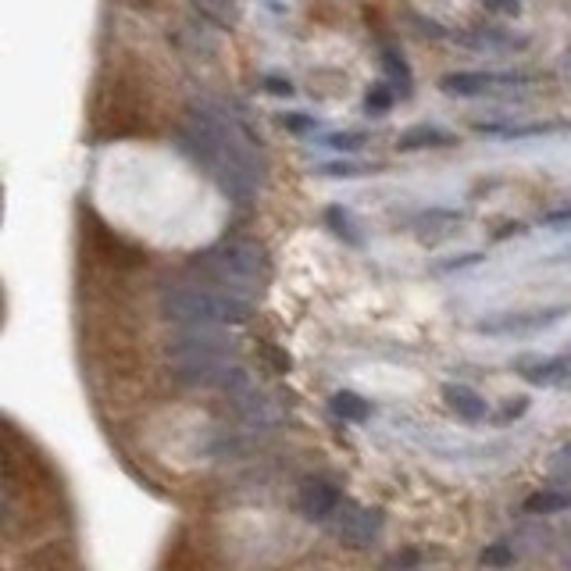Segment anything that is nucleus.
<instances>
[{"instance_id": "obj_1", "label": "nucleus", "mask_w": 571, "mask_h": 571, "mask_svg": "<svg viewBox=\"0 0 571 571\" xmlns=\"http://www.w3.org/2000/svg\"><path fill=\"white\" fill-rule=\"evenodd\" d=\"M175 147L204 169L222 186L225 197L239 204L254 201V193L265 183V158L244 126L233 115H225L218 104L197 100L186 111L183 126L175 132Z\"/></svg>"}, {"instance_id": "obj_2", "label": "nucleus", "mask_w": 571, "mask_h": 571, "mask_svg": "<svg viewBox=\"0 0 571 571\" xmlns=\"http://www.w3.org/2000/svg\"><path fill=\"white\" fill-rule=\"evenodd\" d=\"M158 308H161V319L179 325V328H186V325H244L254 314L250 297L218 290V286L204 282V279H179V282L161 286Z\"/></svg>"}, {"instance_id": "obj_3", "label": "nucleus", "mask_w": 571, "mask_h": 571, "mask_svg": "<svg viewBox=\"0 0 571 571\" xmlns=\"http://www.w3.org/2000/svg\"><path fill=\"white\" fill-rule=\"evenodd\" d=\"M197 272L204 276V282L218 286V290L250 297L268 282L272 265H268L265 247L254 244V239H222V244H215L197 258Z\"/></svg>"}, {"instance_id": "obj_4", "label": "nucleus", "mask_w": 571, "mask_h": 571, "mask_svg": "<svg viewBox=\"0 0 571 571\" xmlns=\"http://www.w3.org/2000/svg\"><path fill=\"white\" fill-rule=\"evenodd\" d=\"M328 529L340 539L343 547L354 550V553H365L379 543V536L386 529V515L379 507H368V504H354V500H343L340 510L328 521Z\"/></svg>"}, {"instance_id": "obj_5", "label": "nucleus", "mask_w": 571, "mask_h": 571, "mask_svg": "<svg viewBox=\"0 0 571 571\" xmlns=\"http://www.w3.org/2000/svg\"><path fill=\"white\" fill-rule=\"evenodd\" d=\"M343 500L347 497L333 475H304L293 493V510L304 518V525H328Z\"/></svg>"}, {"instance_id": "obj_6", "label": "nucleus", "mask_w": 571, "mask_h": 571, "mask_svg": "<svg viewBox=\"0 0 571 571\" xmlns=\"http://www.w3.org/2000/svg\"><path fill=\"white\" fill-rule=\"evenodd\" d=\"M225 400H229V408L236 411L239 422H244L247 429H254V432H268V429H276V425L286 422L282 403L254 379L244 383L239 389H233V394H225Z\"/></svg>"}, {"instance_id": "obj_7", "label": "nucleus", "mask_w": 571, "mask_h": 571, "mask_svg": "<svg viewBox=\"0 0 571 571\" xmlns=\"http://www.w3.org/2000/svg\"><path fill=\"white\" fill-rule=\"evenodd\" d=\"M571 308L558 304V308H532V311H504V314H489L475 328L483 336H532L543 333V328L558 325L561 319H568Z\"/></svg>"}, {"instance_id": "obj_8", "label": "nucleus", "mask_w": 571, "mask_h": 571, "mask_svg": "<svg viewBox=\"0 0 571 571\" xmlns=\"http://www.w3.org/2000/svg\"><path fill=\"white\" fill-rule=\"evenodd\" d=\"M536 79L525 72H446L440 89L450 97H486L493 89H525Z\"/></svg>"}, {"instance_id": "obj_9", "label": "nucleus", "mask_w": 571, "mask_h": 571, "mask_svg": "<svg viewBox=\"0 0 571 571\" xmlns=\"http://www.w3.org/2000/svg\"><path fill=\"white\" fill-rule=\"evenodd\" d=\"M443 400H446V408L461 418V422H468V425L493 422L489 400H486L483 394H478V389H472V386H464V383H446V386H443Z\"/></svg>"}, {"instance_id": "obj_10", "label": "nucleus", "mask_w": 571, "mask_h": 571, "mask_svg": "<svg viewBox=\"0 0 571 571\" xmlns=\"http://www.w3.org/2000/svg\"><path fill=\"white\" fill-rule=\"evenodd\" d=\"M518 375L536 389H550L571 383V357H536V360H521Z\"/></svg>"}, {"instance_id": "obj_11", "label": "nucleus", "mask_w": 571, "mask_h": 571, "mask_svg": "<svg viewBox=\"0 0 571 571\" xmlns=\"http://www.w3.org/2000/svg\"><path fill=\"white\" fill-rule=\"evenodd\" d=\"M464 222L461 212H450V207H429V212L418 215L411 225L422 244H435V239H446L450 229H457V225Z\"/></svg>"}, {"instance_id": "obj_12", "label": "nucleus", "mask_w": 571, "mask_h": 571, "mask_svg": "<svg viewBox=\"0 0 571 571\" xmlns=\"http://www.w3.org/2000/svg\"><path fill=\"white\" fill-rule=\"evenodd\" d=\"M450 143H457L454 132H446L440 126H411L408 132H400L397 137V150H403V154H414V150H435V147H450Z\"/></svg>"}, {"instance_id": "obj_13", "label": "nucleus", "mask_w": 571, "mask_h": 571, "mask_svg": "<svg viewBox=\"0 0 571 571\" xmlns=\"http://www.w3.org/2000/svg\"><path fill=\"white\" fill-rule=\"evenodd\" d=\"M328 411H333V418H343V422H368L375 414L371 400L354 394V389H336V394L328 397Z\"/></svg>"}, {"instance_id": "obj_14", "label": "nucleus", "mask_w": 571, "mask_h": 571, "mask_svg": "<svg viewBox=\"0 0 571 571\" xmlns=\"http://www.w3.org/2000/svg\"><path fill=\"white\" fill-rule=\"evenodd\" d=\"M190 8L218 29H233L239 22V0H190Z\"/></svg>"}, {"instance_id": "obj_15", "label": "nucleus", "mask_w": 571, "mask_h": 571, "mask_svg": "<svg viewBox=\"0 0 571 571\" xmlns=\"http://www.w3.org/2000/svg\"><path fill=\"white\" fill-rule=\"evenodd\" d=\"M325 225L343 239V244H351V247L365 244V239H360L357 222H354V215L347 212V207H328V212H325Z\"/></svg>"}, {"instance_id": "obj_16", "label": "nucleus", "mask_w": 571, "mask_h": 571, "mask_svg": "<svg viewBox=\"0 0 571 571\" xmlns=\"http://www.w3.org/2000/svg\"><path fill=\"white\" fill-rule=\"evenodd\" d=\"M383 65H386V75H389V83H394L400 89V97H411V68L408 62H403V54L394 51V47H383Z\"/></svg>"}, {"instance_id": "obj_17", "label": "nucleus", "mask_w": 571, "mask_h": 571, "mask_svg": "<svg viewBox=\"0 0 571 571\" xmlns=\"http://www.w3.org/2000/svg\"><path fill=\"white\" fill-rule=\"evenodd\" d=\"M568 507H571V489H543L525 504L529 515H561Z\"/></svg>"}, {"instance_id": "obj_18", "label": "nucleus", "mask_w": 571, "mask_h": 571, "mask_svg": "<svg viewBox=\"0 0 571 571\" xmlns=\"http://www.w3.org/2000/svg\"><path fill=\"white\" fill-rule=\"evenodd\" d=\"M394 89H397L394 83H375L368 89V97H365V111L368 115H386L389 108H394V100H397Z\"/></svg>"}, {"instance_id": "obj_19", "label": "nucleus", "mask_w": 571, "mask_h": 571, "mask_svg": "<svg viewBox=\"0 0 571 571\" xmlns=\"http://www.w3.org/2000/svg\"><path fill=\"white\" fill-rule=\"evenodd\" d=\"M518 561V553H515V543H507V539H500V543H489L483 550V564L486 568H510Z\"/></svg>"}, {"instance_id": "obj_20", "label": "nucleus", "mask_w": 571, "mask_h": 571, "mask_svg": "<svg viewBox=\"0 0 571 571\" xmlns=\"http://www.w3.org/2000/svg\"><path fill=\"white\" fill-rule=\"evenodd\" d=\"M322 175H336V179H357V175H371L379 172V164H357V161H333V164H322L319 169Z\"/></svg>"}, {"instance_id": "obj_21", "label": "nucleus", "mask_w": 571, "mask_h": 571, "mask_svg": "<svg viewBox=\"0 0 571 571\" xmlns=\"http://www.w3.org/2000/svg\"><path fill=\"white\" fill-rule=\"evenodd\" d=\"M422 558H425L422 547H408V550H400L397 558H389L383 564V571H418L422 568Z\"/></svg>"}, {"instance_id": "obj_22", "label": "nucleus", "mask_w": 571, "mask_h": 571, "mask_svg": "<svg viewBox=\"0 0 571 571\" xmlns=\"http://www.w3.org/2000/svg\"><path fill=\"white\" fill-rule=\"evenodd\" d=\"M532 408V403H529V397H518L515 403H507V408L497 414V411H493V422L489 425H510V422H518V418L525 414V411H529Z\"/></svg>"}, {"instance_id": "obj_23", "label": "nucleus", "mask_w": 571, "mask_h": 571, "mask_svg": "<svg viewBox=\"0 0 571 571\" xmlns=\"http://www.w3.org/2000/svg\"><path fill=\"white\" fill-rule=\"evenodd\" d=\"M368 143L365 132H336V137H325V147L333 150H360Z\"/></svg>"}, {"instance_id": "obj_24", "label": "nucleus", "mask_w": 571, "mask_h": 571, "mask_svg": "<svg viewBox=\"0 0 571 571\" xmlns=\"http://www.w3.org/2000/svg\"><path fill=\"white\" fill-rule=\"evenodd\" d=\"M279 122H282V129H290V132H314V126H319L308 115H282Z\"/></svg>"}, {"instance_id": "obj_25", "label": "nucleus", "mask_w": 571, "mask_h": 571, "mask_svg": "<svg viewBox=\"0 0 571 571\" xmlns=\"http://www.w3.org/2000/svg\"><path fill=\"white\" fill-rule=\"evenodd\" d=\"M265 89L272 97H293V83L290 79H279V75H268L265 79Z\"/></svg>"}, {"instance_id": "obj_26", "label": "nucleus", "mask_w": 571, "mask_h": 571, "mask_svg": "<svg viewBox=\"0 0 571 571\" xmlns=\"http://www.w3.org/2000/svg\"><path fill=\"white\" fill-rule=\"evenodd\" d=\"M483 8L493 11V14H518L521 0H483Z\"/></svg>"}, {"instance_id": "obj_27", "label": "nucleus", "mask_w": 571, "mask_h": 571, "mask_svg": "<svg viewBox=\"0 0 571 571\" xmlns=\"http://www.w3.org/2000/svg\"><path fill=\"white\" fill-rule=\"evenodd\" d=\"M571 468V446H564L558 457H553V475H564Z\"/></svg>"}, {"instance_id": "obj_28", "label": "nucleus", "mask_w": 571, "mask_h": 571, "mask_svg": "<svg viewBox=\"0 0 571 571\" xmlns=\"http://www.w3.org/2000/svg\"><path fill=\"white\" fill-rule=\"evenodd\" d=\"M564 222H571V207H561V212H550L543 218V225H564Z\"/></svg>"}, {"instance_id": "obj_29", "label": "nucleus", "mask_w": 571, "mask_h": 571, "mask_svg": "<svg viewBox=\"0 0 571 571\" xmlns=\"http://www.w3.org/2000/svg\"><path fill=\"white\" fill-rule=\"evenodd\" d=\"M564 564L571 568V529H564Z\"/></svg>"}, {"instance_id": "obj_30", "label": "nucleus", "mask_w": 571, "mask_h": 571, "mask_svg": "<svg viewBox=\"0 0 571 571\" xmlns=\"http://www.w3.org/2000/svg\"><path fill=\"white\" fill-rule=\"evenodd\" d=\"M568 357H571V351H568Z\"/></svg>"}, {"instance_id": "obj_31", "label": "nucleus", "mask_w": 571, "mask_h": 571, "mask_svg": "<svg viewBox=\"0 0 571 571\" xmlns=\"http://www.w3.org/2000/svg\"><path fill=\"white\" fill-rule=\"evenodd\" d=\"M418 571H422V568H418Z\"/></svg>"}]
</instances>
